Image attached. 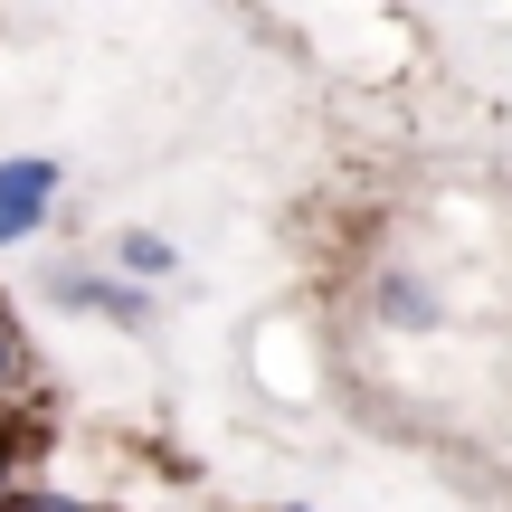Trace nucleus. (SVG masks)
Returning a JSON list of instances; mask_svg holds the SVG:
<instances>
[{"label": "nucleus", "instance_id": "f257e3e1", "mask_svg": "<svg viewBox=\"0 0 512 512\" xmlns=\"http://www.w3.org/2000/svg\"><path fill=\"white\" fill-rule=\"evenodd\" d=\"M57 181H67V171H57L48 152H19V162H0V247H19V238H38V228H48Z\"/></svg>", "mask_w": 512, "mask_h": 512}, {"label": "nucleus", "instance_id": "f03ea898", "mask_svg": "<svg viewBox=\"0 0 512 512\" xmlns=\"http://www.w3.org/2000/svg\"><path fill=\"white\" fill-rule=\"evenodd\" d=\"M57 304L67 313H105V323H143V294L133 285H95V275H57Z\"/></svg>", "mask_w": 512, "mask_h": 512}, {"label": "nucleus", "instance_id": "7ed1b4c3", "mask_svg": "<svg viewBox=\"0 0 512 512\" xmlns=\"http://www.w3.org/2000/svg\"><path fill=\"white\" fill-rule=\"evenodd\" d=\"M124 266H133V275H171V238H152V228H133V238H124Z\"/></svg>", "mask_w": 512, "mask_h": 512}, {"label": "nucleus", "instance_id": "20e7f679", "mask_svg": "<svg viewBox=\"0 0 512 512\" xmlns=\"http://www.w3.org/2000/svg\"><path fill=\"white\" fill-rule=\"evenodd\" d=\"M19 370H29V342H19V323L0 313V389H19Z\"/></svg>", "mask_w": 512, "mask_h": 512}, {"label": "nucleus", "instance_id": "39448f33", "mask_svg": "<svg viewBox=\"0 0 512 512\" xmlns=\"http://www.w3.org/2000/svg\"><path fill=\"white\" fill-rule=\"evenodd\" d=\"M380 313H389V323H427L437 304H427V294H408V285H380Z\"/></svg>", "mask_w": 512, "mask_h": 512}, {"label": "nucleus", "instance_id": "423d86ee", "mask_svg": "<svg viewBox=\"0 0 512 512\" xmlns=\"http://www.w3.org/2000/svg\"><path fill=\"white\" fill-rule=\"evenodd\" d=\"M0 512H95V503H76V494H48V484H38V494H10Z\"/></svg>", "mask_w": 512, "mask_h": 512}]
</instances>
